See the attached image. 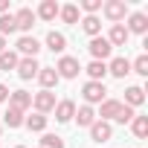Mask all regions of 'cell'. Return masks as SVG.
Instances as JSON below:
<instances>
[{
	"label": "cell",
	"mask_w": 148,
	"mask_h": 148,
	"mask_svg": "<svg viewBox=\"0 0 148 148\" xmlns=\"http://www.w3.org/2000/svg\"><path fill=\"white\" fill-rule=\"evenodd\" d=\"M82 96H84V105H102L105 102V96H108V90H105V82H84V87H82Z\"/></svg>",
	"instance_id": "cell-1"
},
{
	"label": "cell",
	"mask_w": 148,
	"mask_h": 148,
	"mask_svg": "<svg viewBox=\"0 0 148 148\" xmlns=\"http://www.w3.org/2000/svg\"><path fill=\"white\" fill-rule=\"evenodd\" d=\"M3 49H6V38H3V35H0V52H3Z\"/></svg>",
	"instance_id": "cell-35"
},
{
	"label": "cell",
	"mask_w": 148,
	"mask_h": 148,
	"mask_svg": "<svg viewBox=\"0 0 148 148\" xmlns=\"http://www.w3.org/2000/svg\"><path fill=\"white\" fill-rule=\"evenodd\" d=\"M58 18H61L64 23H79V21H82V12H79L76 3H67V6L58 9Z\"/></svg>",
	"instance_id": "cell-25"
},
{
	"label": "cell",
	"mask_w": 148,
	"mask_h": 148,
	"mask_svg": "<svg viewBox=\"0 0 148 148\" xmlns=\"http://www.w3.org/2000/svg\"><path fill=\"white\" fill-rule=\"evenodd\" d=\"M131 131L136 139H145L148 136V116H134L131 119Z\"/></svg>",
	"instance_id": "cell-27"
},
{
	"label": "cell",
	"mask_w": 148,
	"mask_h": 148,
	"mask_svg": "<svg viewBox=\"0 0 148 148\" xmlns=\"http://www.w3.org/2000/svg\"><path fill=\"white\" fill-rule=\"evenodd\" d=\"M99 9H102V0H84L79 6V12H87V15H96Z\"/></svg>",
	"instance_id": "cell-32"
},
{
	"label": "cell",
	"mask_w": 148,
	"mask_h": 148,
	"mask_svg": "<svg viewBox=\"0 0 148 148\" xmlns=\"http://www.w3.org/2000/svg\"><path fill=\"white\" fill-rule=\"evenodd\" d=\"M58 9H61V6L55 3V0H41L35 18H41V21H55V18H58Z\"/></svg>",
	"instance_id": "cell-18"
},
{
	"label": "cell",
	"mask_w": 148,
	"mask_h": 148,
	"mask_svg": "<svg viewBox=\"0 0 148 148\" xmlns=\"http://www.w3.org/2000/svg\"><path fill=\"white\" fill-rule=\"evenodd\" d=\"M87 131H90V139H93V142H99V145L110 142V136H113V125H110V122H102V119H96Z\"/></svg>",
	"instance_id": "cell-7"
},
{
	"label": "cell",
	"mask_w": 148,
	"mask_h": 148,
	"mask_svg": "<svg viewBox=\"0 0 148 148\" xmlns=\"http://www.w3.org/2000/svg\"><path fill=\"white\" fill-rule=\"evenodd\" d=\"M35 79L41 82V90H52V87L61 82V79H58V73H55V67H41Z\"/></svg>",
	"instance_id": "cell-14"
},
{
	"label": "cell",
	"mask_w": 148,
	"mask_h": 148,
	"mask_svg": "<svg viewBox=\"0 0 148 148\" xmlns=\"http://www.w3.org/2000/svg\"><path fill=\"white\" fill-rule=\"evenodd\" d=\"M142 102H145V90H142V87L134 84V87L125 90V102H122V105H128V108H139Z\"/></svg>",
	"instance_id": "cell-23"
},
{
	"label": "cell",
	"mask_w": 148,
	"mask_h": 148,
	"mask_svg": "<svg viewBox=\"0 0 148 148\" xmlns=\"http://www.w3.org/2000/svg\"><path fill=\"white\" fill-rule=\"evenodd\" d=\"M9 12V0H0V15H6Z\"/></svg>",
	"instance_id": "cell-34"
},
{
	"label": "cell",
	"mask_w": 148,
	"mask_h": 148,
	"mask_svg": "<svg viewBox=\"0 0 148 148\" xmlns=\"http://www.w3.org/2000/svg\"><path fill=\"white\" fill-rule=\"evenodd\" d=\"M15 148H26V145H15Z\"/></svg>",
	"instance_id": "cell-37"
},
{
	"label": "cell",
	"mask_w": 148,
	"mask_h": 148,
	"mask_svg": "<svg viewBox=\"0 0 148 148\" xmlns=\"http://www.w3.org/2000/svg\"><path fill=\"white\" fill-rule=\"evenodd\" d=\"M82 29H84V35L96 38V35H102V21H99L96 15H84V18H82Z\"/></svg>",
	"instance_id": "cell-21"
},
{
	"label": "cell",
	"mask_w": 148,
	"mask_h": 148,
	"mask_svg": "<svg viewBox=\"0 0 148 148\" xmlns=\"http://www.w3.org/2000/svg\"><path fill=\"white\" fill-rule=\"evenodd\" d=\"M15 70H18V76H21L23 82H29V79H35V76H38V70H41V64H38L35 58H21Z\"/></svg>",
	"instance_id": "cell-11"
},
{
	"label": "cell",
	"mask_w": 148,
	"mask_h": 148,
	"mask_svg": "<svg viewBox=\"0 0 148 148\" xmlns=\"http://www.w3.org/2000/svg\"><path fill=\"white\" fill-rule=\"evenodd\" d=\"M87 49H90L93 61H105V64H108V58H110V52H113V47L108 44V38H105V35H96V38H90Z\"/></svg>",
	"instance_id": "cell-4"
},
{
	"label": "cell",
	"mask_w": 148,
	"mask_h": 148,
	"mask_svg": "<svg viewBox=\"0 0 148 148\" xmlns=\"http://www.w3.org/2000/svg\"><path fill=\"white\" fill-rule=\"evenodd\" d=\"M84 73H87V82H102L105 76H108V64L105 61H90L87 67H82Z\"/></svg>",
	"instance_id": "cell-17"
},
{
	"label": "cell",
	"mask_w": 148,
	"mask_h": 148,
	"mask_svg": "<svg viewBox=\"0 0 148 148\" xmlns=\"http://www.w3.org/2000/svg\"><path fill=\"white\" fill-rule=\"evenodd\" d=\"M9 108H18V110L32 108V93H26V90H12V93H9Z\"/></svg>",
	"instance_id": "cell-16"
},
{
	"label": "cell",
	"mask_w": 148,
	"mask_h": 148,
	"mask_svg": "<svg viewBox=\"0 0 148 148\" xmlns=\"http://www.w3.org/2000/svg\"><path fill=\"white\" fill-rule=\"evenodd\" d=\"M0 136H3V125H0Z\"/></svg>",
	"instance_id": "cell-36"
},
{
	"label": "cell",
	"mask_w": 148,
	"mask_h": 148,
	"mask_svg": "<svg viewBox=\"0 0 148 148\" xmlns=\"http://www.w3.org/2000/svg\"><path fill=\"white\" fill-rule=\"evenodd\" d=\"M41 148H64V136H58V134H44V136H41Z\"/></svg>",
	"instance_id": "cell-29"
},
{
	"label": "cell",
	"mask_w": 148,
	"mask_h": 148,
	"mask_svg": "<svg viewBox=\"0 0 148 148\" xmlns=\"http://www.w3.org/2000/svg\"><path fill=\"white\" fill-rule=\"evenodd\" d=\"M134 116H136V113H134V108H128V105H122V108H119V113H116V119H113V122H119V125H128V122H131V119H134Z\"/></svg>",
	"instance_id": "cell-30"
},
{
	"label": "cell",
	"mask_w": 148,
	"mask_h": 148,
	"mask_svg": "<svg viewBox=\"0 0 148 148\" xmlns=\"http://www.w3.org/2000/svg\"><path fill=\"white\" fill-rule=\"evenodd\" d=\"M108 73H110V76H116V79H125L128 73H131V61H128L125 55H116V58L108 61Z\"/></svg>",
	"instance_id": "cell-12"
},
{
	"label": "cell",
	"mask_w": 148,
	"mask_h": 148,
	"mask_svg": "<svg viewBox=\"0 0 148 148\" xmlns=\"http://www.w3.org/2000/svg\"><path fill=\"white\" fill-rule=\"evenodd\" d=\"M73 119L79 122V128H90L96 122V110L90 105H82V108H76V116H73Z\"/></svg>",
	"instance_id": "cell-19"
},
{
	"label": "cell",
	"mask_w": 148,
	"mask_h": 148,
	"mask_svg": "<svg viewBox=\"0 0 148 148\" xmlns=\"http://www.w3.org/2000/svg\"><path fill=\"white\" fill-rule=\"evenodd\" d=\"M47 49H52V52H58V55H61V52L67 49V38H64L61 32H55V29H52V32H47Z\"/></svg>",
	"instance_id": "cell-22"
},
{
	"label": "cell",
	"mask_w": 148,
	"mask_h": 148,
	"mask_svg": "<svg viewBox=\"0 0 148 148\" xmlns=\"http://www.w3.org/2000/svg\"><path fill=\"white\" fill-rule=\"evenodd\" d=\"M119 108H122V102H119V99H105V102L99 105V113H96V119H102V122H110V119H116Z\"/></svg>",
	"instance_id": "cell-10"
},
{
	"label": "cell",
	"mask_w": 148,
	"mask_h": 148,
	"mask_svg": "<svg viewBox=\"0 0 148 148\" xmlns=\"http://www.w3.org/2000/svg\"><path fill=\"white\" fill-rule=\"evenodd\" d=\"M18 61H21V55L15 49H3V52H0V70H3V73H12L18 67Z\"/></svg>",
	"instance_id": "cell-26"
},
{
	"label": "cell",
	"mask_w": 148,
	"mask_h": 148,
	"mask_svg": "<svg viewBox=\"0 0 148 148\" xmlns=\"http://www.w3.org/2000/svg\"><path fill=\"white\" fill-rule=\"evenodd\" d=\"M55 73H58V79H76L82 73V64H79V58H73V55H61L58 64H55Z\"/></svg>",
	"instance_id": "cell-3"
},
{
	"label": "cell",
	"mask_w": 148,
	"mask_h": 148,
	"mask_svg": "<svg viewBox=\"0 0 148 148\" xmlns=\"http://www.w3.org/2000/svg\"><path fill=\"white\" fill-rule=\"evenodd\" d=\"M131 73H139V76H148V55H139L131 64Z\"/></svg>",
	"instance_id": "cell-31"
},
{
	"label": "cell",
	"mask_w": 148,
	"mask_h": 148,
	"mask_svg": "<svg viewBox=\"0 0 148 148\" xmlns=\"http://www.w3.org/2000/svg\"><path fill=\"white\" fill-rule=\"evenodd\" d=\"M47 119H49V116H44V113H29V116L23 119V125H26L29 131H35V134H44V131H47Z\"/></svg>",
	"instance_id": "cell-24"
},
{
	"label": "cell",
	"mask_w": 148,
	"mask_h": 148,
	"mask_svg": "<svg viewBox=\"0 0 148 148\" xmlns=\"http://www.w3.org/2000/svg\"><path fill=\"white\" fill-rule=\"evenodd\" d=\"M9 93H12V90H9L6 84H0V102H9Z\"/></svg>",
	"instance_id": "cell-33"
},
{
	"label": "cell",
	"mask_w": 148,
	"mask_h": 148,
	"mask_svg": "<svg viewBox=\"0 0 148 148\" xmlns=\"http://www.w3.org/2000/svg\"><path fill=\"white\" fill-rule=\"evenodd\" d=\"M128 32H134V35H145L148 32V18L142 15V12H134L131 18H128V26H125Z\"/></svg>",
	"instance_id": "cell-15"
},
{
	"label": "cell",
	"mask_w": 148,
	"mask_h": 148,
	"mask_svg": "<svg viewBox=\"0 0 148 148\" xmlns=\"http://www.w3.org/2000/svg\"><path fill=\"white\" fill-rule=\"evenodd\" d=\"M128 38H131V32L125 29V23H113L110 32H108V44H110V47H125Z\"/></svg>",
	"instance_id": "cell-13"
},
{
	"label": "cell",
	"mask_w": 148,
	"mask_h": 148,
	"mask_svg": "<svg viewBox=\"0 0 148 148\" xmlns=\"http://www.w3.org/2000/svg\"><path fill=\"white\" fill-rule=\"evenodd\" d=\"M58 105V99H55V93L52 90H41V93H35L32 96V108H35V113H52V108Z\"/></svg>",
	"instance_id": "cell-5"
},
{
	"label": "cell",
	"mask_w": 148,
	"mask_h": 148,
	"mask_svg": "<svg viewBox=\"0 0 148 148\" xmlns=\"http://www.w3.org/2000/svg\"><path fill=\"white\" fill-rule=\"evenodd\" d=\"M52 113H55V122H73V116H76V102L73 99H61L52 108Z\"/></svg>",
	"instance_id": "cell-8"
},
{
	"label": "cell",
	"mask_w": 148,
	"mask_h": 148,
	"mask_svg": "<svg viewBox=\"0 0 148 148\" xmlns=\"http://www.w3.org/2000/svg\"><path fill=\"white\" fill-rule=\"evenodd\" d=\"M12 32H18V23H15V15L12 12H6V15H0V35H12Z\"/></svg>",
	"instance_id": "cell-28"
},
{
	"label": "cell",
	"mask_w": 148,
	"mask_h": 148,
	"mask_svg": "<svg viewBox=\"0 0 148 148\" xmlns=\"http://www.w3.org/2000/svg\"><path fill=\"white\" fill-rule=\"evenodd\" d=\"M23 110H18V108H6V113H3V122H0V125H3V128H21L23 125Z\"/></svg>",
	"instance_id": "cell-20"
},
{
	"label": "cell",
	"mask_w": 148,
	"mask_h": 148,
	"mask_svg": "<svg viewBox=\"0 0 148 148\" xmlns=\"http://www.w3.org/2000/svg\"><path fill=\"white\" fill-rule=\"evenodd\" d=\"M35 21H38V18H35V12H32V9H26V6L15 12V23H18V32H23V35H29V29L35 26Z\"/></svg>",
	"instance_id": "cell-9"
},
{
	"label": "cell",
	"mask_w": 148,
	"mask_h": 148,
	"mask_svg": "<svg viewBox=\"0 0 148 148\" xmlns=\"http://www.w3.org/2000/svg\"><path fill=\"white\" fill-rule=\"evenodd\" d=\"M15 47H18V55H23V58H35L41 52V41L35 35H21Z\"/></svg>",
	"instance_id": "cell-6"
},
{
	"label": "cell",
	"mask_w": 148,
	"mask_h": 148,
	"mask_svg": "<svg viewBox=\"0 0 148 148\" xmlns=\"http://www.w3.org/2000/svg\"><path fill=\"white\" fill-rule=\"evenodd\" d=\"M102 12H105V18L113 26V23H122L128 18V3L125 0H108V3H102Z\"/></svg>",
	"instance_id": "cell-2"
}]
</instances>
